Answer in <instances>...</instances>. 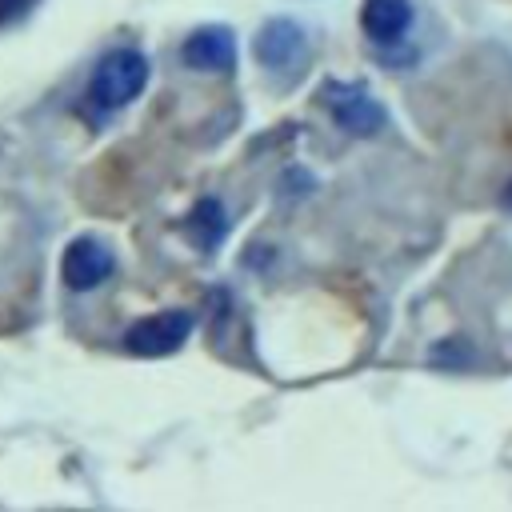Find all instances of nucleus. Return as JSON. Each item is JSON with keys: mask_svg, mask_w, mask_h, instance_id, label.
Instances as JSON below:
<instances>
[{"mask_svg": "<svg viewBox=\"0 0 512 512\" xmlns=\"http://www.w3.org/2000/svg\"><path fill=\"white\" fill-rule=\"evenodd\" d=\"M148 84V60L136 48H116L108 56H100V64L88 76V100L100 112H116L124 104H132Z\"/></svg>", "mask_w": 512, "mask_h": 512, "instance_id": "obj_1", "label": "nucleus"}, {"mask_svg": "<svg viewBox=\"0 0 512 512\" xmlns=\"http://www.w3.org/2000/svg\"><path fill=\"white\" fill-rule=\"evenodd\" d=\"M324 108H328L332 120H336L344 132H352V136H376V132L384 128V120H388V112L380 108V100H376L368 88H360V84H340V80L324 84Z\"/></svg>", "mask_w": 512, "mask_h": 512, "instance_id": "obj_2", "label": "nucleus"}, {"mask_svg": "<svg viewBox=\"0 0 512 512\" xmlns=\"http://www.w3.org/2000/svg\"><path fill=\"white\" fill-rule=\"evenodd\" d=\"M188 336H192V312L172 308V312H156V316L136 320V324L124 332V348L136 352V356H168V352H176Z\"/></svg>", "mask_w": 512, "mask_h": 512, "instance_id": "obj_3", "label": "nucleus"}, {"mask_svg": "<svg viewBox=\"0 0 512 512\" xmlns=\"http://www.w3.org/2000/svg\"><path fill=\"white\" fill-rule=\"evenodd\" d=\"M112 268H116L112 248H108L104 240H96V236H76V240L64 248V256H60V280H64V288H72V292H92V288H100V284L112 276Z\"/></svg>", "mask_w": 512, "mask_h": 512, "instance_id": "obj_4", "label": "nucleus"}, {"mask_svg": "<svg viewBox=\"0 0 512 512\" xmlns=\"http://www.w3.org/2000/svg\"><path fill=\"white\" fill-rule=\"evenodd\" d=\"M256 60H260L268 72L296 76L300 64L308 60V40H304L300 24H292V20H268V24L256 32Z\"/></svg>", "mask_w": 512, "mask_h": 512, "instance_id": "obj_5", "label": "nucleus"}, {"mask_svg": "<svg viewBox=\"0 0 512 512\" xmlns=\"http://www.w3.org/2000/svg\"><path fill=\"white\" fill-rule=\"evenodd\" d=\"M180 60L196 72H228L236 64V40L228 28H200L184 40Z\"/></svg>", "mask_w": 512, "mask_h": 512, "instance_id": "obj_6", "label": "nucleus"}, {"mask_svg": "<svg viewBox=\"0 0 512 512\" xmlns=\"http://www.w3.org/2000/svg\"><path fill=\"white\" fill-rule=\"evenodd\" d=\"M412 24V0H364L360 28L376 44H396Z\"/></svg>", "mask_w": 512, "mask_h": 512, "instance_id": "obj_7", "label": "nucleus"}, {"mask_svg": "<svg viewBox=\"0 0 512 512\" xmlns=\"http://www.w3.org/2000/svg\"><path fill=\"white\" fill-rule=\"evenodd\" d=\"M188 232H192V240L196 244H204V248H216L220 240H224V232H228V216H224V208H220V200H200L196 208H192V216H188Z\"/></svg>", "mask_w": 512, "mask_h": 512, "instance_id": "obj_8", "label": "nucleus"}, {"mask_svg": "<svg viewBox=\"0 0 512 512\" xmlns=\"http://www.w3.org/2000/svg\"><path fill=\"white\" fill-rule=\"evenodd\" d=\"M28 8V0H0V20H12V16H20Z\"/></svg>", "mask_w": 512, "mask_h": 512, "instance_id": "obj_9", "label": "nucleus"}, {"mask_svg": "<svg viewBox=\"0 0 512 512\" xmlns=\"http://www.w3.org/2000/svg\"><path fill=\"white\" fill-rule=\"evenodd\" d=\"M508 204H512V188H508Z\"/></svg>", "mask_w": 512, "mask_h": 512, "instance_id": "obj_10", "label": "nucleus"}]
</instances>
